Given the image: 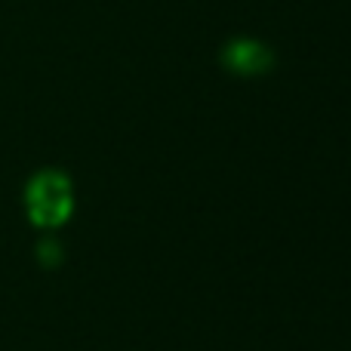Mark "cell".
<instances>
[{
  "label": "cell",
  "instance_id": "6da1fadb",
  "mask_svg": "<svg viewBox=\"0 0 351 351\" xmlns=\"http://www.w3.org/2000/svg\"><path fill=\"white\" fill-rule=\"evenodd\" d=\"M28 213L37 225L56 228L71 213V185L59 173H40L28 185Z\"/></svg>",
  "mask_w": 351,
  "mask_h": 351
},
{
  "label": "cell",
  "instance_id": "7a4b0ae2",
  "mask_svg": "<svg viewBox=\"0 0 351 351\" xmlns=\"http://www.w3.org/2000/svg\"><path fill=\"white\" fill-rule=\"evenodd\" d=\"M222 68L237 77H262L274 68V53L268 43L256 40V37H234L222 47L219 53Z\"/></svg>",
  "mask_w": 351,
  "mask_h": 351
}]
</instances>
